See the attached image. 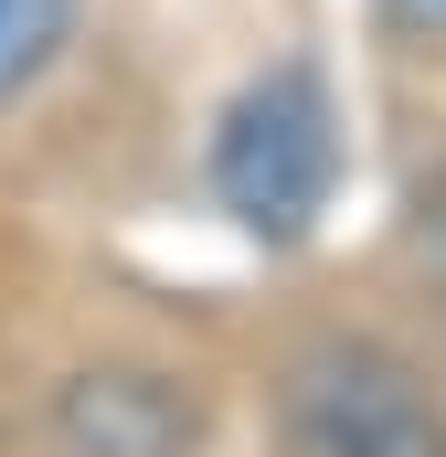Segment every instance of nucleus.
Instances as JSON below:
<instances>
[{
    "instance_id": "nucleus-6",
    "label": "nucleus",
    "mask_w": 446,
    "mask_h": 457,
    "mask_svg": "<svg viewBox=\"0 0 446 457\" xmlns=\"http://www.w3.org/2000/svg\"><path fill=\"white\" fill-rule=\"evenodd\" d=\"M383 21L404 43H446V0H383Z\"/></svg>"
},
{
    "instance_id": "nucleus-4",
    "label": "nucleus",
    "mask_w": 446,
    "mask_h": 457,
    "mask_svg": "<svg viewBox=\"0 0 446 457\" xmlns=\"http://www.w3.org/2000/svg\"><path fill=\"white\" fill-rule=\"evenodd\" d=\"M75 54V0H0V107H21Z\"/></svg>"
},
{
    "instance_id": "nucleus-1",
    "label": "nucleus",
    "mask_w": 446,
    "mask_h": 457,
    "mask_svg": "<svg viewBox=\"0 0 446 457\" xmlns=\"http://www.w3.org/2000/svg\"><path fill=\"white\" fill-rule=\"evenodd\" d=\"M202 181H213L223 224L266 255L309 245L319 213L340 192V107H330V75L309 54L244 75L213 117V149H202Z\"/></svg>"
},
{
    "instance_id": "nucleus-2",
    "label": "nucleus",
    "mask_w": 446,
    "mask_h": 457,
    "mask_svg": "<svg viewBox=\"0 0 446 457\" xmlns=\"http://www.w3.org/2000/svg\"><path fill=\"white\" fill-rule=\"evenodd\" d=\"M277 457H446V394L372 330H319L266 383Z\"/></svg>"
},
{
    "instance_id": "nucleus-5",
    "label": "nucleus",
    "mask_w": 446,
    "mask_h": 457,
    "mask_svg": "<svg viewBox=\"0 0 446 457\" xmlns=\"http://www.w3.org/2000/svg\"><path fill=\"white\" fill-rule=\"evenodd\" d=\"M404 234H415V266H425V287L446 298V181L415 203V224H404Z\"/></svg>"
},
{
    "instance_id": "nucleus-3",
    "label": "nucleus",
    "mask_w": 446,
    "mask_h": 457,
    "mask_svg": "<svg viewBox=\"0 0 446 457\" xmlns=\"http://www.w3.org/2000/svg\"><path fill=\"white\" fill-rule=\"evenodd\" d=\"M54 457H202V394L170 361H86L54 383Z\"/></svg>"
}]
</instances>
